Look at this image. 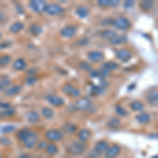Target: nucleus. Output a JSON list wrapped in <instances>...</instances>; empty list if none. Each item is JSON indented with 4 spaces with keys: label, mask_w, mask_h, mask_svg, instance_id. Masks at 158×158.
I'll return each instance as SVG.
<instances>
[{
    "label": "nucleus",
    "mask_w": 158,
    "mask_h": 158,
    "mask_svg": "<svg viewBox=\"0 0 158 158\" xmlns=\"http://www.w3.org/2000/svg\"><path fill=\"white\" fill-rule=\"evenodd\" d=\"M63 137L62 132H60L59 130H49V131L45 133V138L50 141H58V140H61Z\"/></svg>",
    "instance_id": "nucleus-7"
},
{
    "label": "nucleus",
    "mask_w": 158,
    "mask_h": 158,
    "mask_svg": "<svg viewBox=\"0 0 158 158\" xmlns=\"http://www.w3.org/2000/svg\"><path fill=\"white\" fill-rule=\"evenodd\" d=\"M116 57L119 60H121L122 62H128L132 58V53L127 49H120L116 51Z\"/></svg>",
    "instance_id": "nucleus-10"
},
{
    "label": "nucleus",
    "mask_w": 158,
    "mask_h": 158,
    "mask_svg": "<svg viewBox=\"0 0 158 158\" xmlns=\"http://www.w3.org/2000/svg\"><path fill=\"white\" fill-rule=\"evenodd\" d=\"M76 14H77V16L80 17V18H85V17H88V15H89L88 7H85V6H78L77 10H76Z\"/></svg>",
    "instance_id": "nucleus-26"
},
{
    "label": "nucleus",
    "mask_w": 158,
    "mask_h": 158,
    "mask_svg": "<svg viewBox=\"0 0 158 158\" xmlns=\"http://www.w3.org/2000/svg\"><path fill=\"white\" fill-rule=\"evenodd\" d=\"M41 113H42V116L44 117L45 119H51L54 117V111H53L51 108L44 106V108H42V110H41Z\"/></svg>",
    "instance_id": "nucleus-27"
},
{
    "label": "nucleus",
    "mask_w": 158,
    "mask_h": 158,
    "mask_svg": "<svg viewBox=\"0 0 158 158\" xmlns=\"http://www.w3.org/2000/svg\"><path fill=\"white\" fill-rule=\"evenodd\" d=\"M10 79L6 77V76H3V77L0 78V90H6L7 86L10 85Z\"/></svg>",
    "instance_id": "nucleus-33"
},
{
    "label": "nucleus",
    "mask_w": 158,
    "mask_h": 158,
    "mask_svg": "<svg viewBox=\"0 0 158 158\" xmlns=\"http://www.w3.org/2000/svg\"><path fill=\"white\" fill-rule=\"evenodd\" d=\"M62 91H63V93H65L67 95L71 96V97H73V98H76L80 96V91H79V89L72 85L71 83H67V85H63Z\"/></svg>",
    "instance_id": "nucleus-6"
},
{
    "label": "nucleus",
    "mask_w": 158,
    "mask_h": 158,
    "mask_svg": "<svg viewBox=\"0 0 158 158\" xmlns=\"http://www.w3.org/2000/svg\"><path fill=\"white\" fill-rule=\"evenodd\" d=\"M23 30V23L20 21H17V22H14L11 27H10V31L13 33H19L20 31Z\"/></svg>",
    "instance_id": "nucleus-28"
},
{
    "label": "nucleus",
    "mask_w": 158,
    "mask_h": 158,
    "mask_svg": "<svg viewBox=\"0 0 158 158\" xmlns=\"http://www.w3.org/2000/svg\"><path fill=\"white\" fill-rule=\"evenodd\" d=\"M127 41H128V38H127V36H124V35L115 34L113 37L111 38V39H110V42H111V44H113V45L122 44V43H124Z\"/></svg>",
    "instance_id": "nucleus-16"
},
{
    "label": "nucleus",
    "mask_w": 158,
    "mask_h": 158,
    "mask_svg": "<svg viewBox=\"0 0 158 158\" xmlns=\"http://www.w3.org/2000/svg\"><path fill=\"white\" fill-rule=\"evenodd\" d=\"M30 131L31 130H29V129H21L20 131H18V133H17V138L22 141V140L27 137V135L30 133Z\"/></svg>",
    "instance_id": "nucleus-34"
},
{
    "label": "nucleus",
    "mask_w": 158,
    "mask_h": 158,
    "mask_svg": "<svg viewBox=\"0 0 158 158\" xmlns=\"http://www.w3.org/2000/svg\"><path fill=\"white\" fill-rule=\"evenodd\" d=\"M146 98H147V101L150 104H157L158 103V92L154 91V92H151V93L147 94Z\"/></svg>",
    "instance_id": "nucleus-21"
},
{
    "label": "nucleus",
    "mask_w": 158,
    "mask_h": 158,
    "mask_svg": "<svg viewBox=\"0 0 158 158\" xmlns=\"http://www.w3.org/2000/svg\"><path fill=\"white\" fill-rule=\"evenodd\" d=\"M119 68V64L116 62H114V61H109V62H106L103 64L102 69L104 70H106L108 72H112V71H115L117 69Z\"/></svg>",
    "instance_id": "nucleus-24"
},
{
    "label": "nucleus",
    "mask_w": 158,
    "mask_h": 158,
    "mask_svg": "<svg viewBox=\"0 0 158 158\" xmlns=\"http://www.w3.org/2000/svg\"><path fill=\"white\" fill-rule=\"evenodd\" d=\"M67 151L70 153L71 155H74V156H78V155L83 154L85 151V146L83 142L80 141H75L72 142L70 146L68 147Z\"/></svg>",
    "instance_id": "nucleus-1"
},
{
    "label": "nucleus",
    "mask_w": 158,
    "mask_h": 158,
    "mask_svg": "<svg viewBox=\"0 0 158 158\" xmlns=\"http://www.w3.org/2000/svg\"><path fill=\"white\" fill-rule=\"evenodd\" d=\"M20 90H21L20 85H10L6 90H4V93H6L7 96H14V95H16V94H18L20 92Z\"/></svg>",
    "instance_id": "nucleus-17"
},
{
    "label": "nucleus",
    "mask_w": 158,
    "mask_h": 158,
    "mask_svg": "<svg viewBox=\"0 0 158 158\" xmlns=\"http://www.w3.org/2000/svg\"><path fill=\"white\" fill-rule=\"evenodd\" d=\"M30 32L32 33L33 35H35V36H38V35L41 34L42 29H41V27L38 24H32L30 27Z\"/></svg>",
    "instance_id": "nucleus-32"
},
{
    "label": "nucleus",
    "mask_w": 158,
    "mask_h": 158,
    "mask_svg": "<svg viewBox=\"0 0 158 158\" xmlns=\"http://www.w3.org/2000/svg\"><path fill=\"white\" fill-rule=\"evenodd\" d=\"M0 37H1V33H0Z\"/></svg>",
    "instance_id": "nucleus-46"
},
{
    "label": "nucleus",
    "mask_w": 158,
    "mask_h": 158,
    "mask_svg": "<svg viewBox=\"0 0 158 158\" xmlns=\"http://www.w3.org/2000/svg\"><path fill=\"white\" fill-rule=\"evenodd\" d=\"M21 142H22V144H23V147L27 148V149H32V148H34L38 142L37 133H35V132H33V131H30V133L27 135V137H25Z\"/></svg>",
    "instance_id": "nucleus-2"
},
{
    "label": "nucleus",
    "mask_w": 158,
    "mask_h": 158,
    "mask_svg": "<svg viewBox=\"0 0 158 158\" xmlns=\"http://www.w3.org/2000/svg\"><path fill=\"white\" fill-rule=\"evenodd\" d=\"M15 113L16 111L11 104L0 101V117H11L15 115Z\"/></svg>",
    "instance_id": "nucleus-4"
},
{
    "label": "nucleus",
    "mask_w": 158,
    "mask_h": 158,
    "mask_svg": "<svg viewBox=\"0 0 158 158\" xmlns=\"http://www.w3.org/2000/svg\"><path fill=\"white\" fill-rule=\"evenodd\" d=\"M25 67H27V62L24 61V59L19 58V59L15 60V62H14V69H15V70L22 71V70H24Z\"/></svg>",
    "instance_id": "nucleus-25"
},
{
    "label": "nucleus",
    "mask_w": 158,
    "mask_h": 158,
    "mask_svg": "<svg viewBox=\"0 0 158 158\" xmlns=\"http://www.w3.org/2000/svg\"><path fill=\"white\" fill-rule=\"evenodd\" d=\"M120 153V147L117 144H112L106 151V158H116Z\"/></svg>",
    "instance_id": "nucleus-12"
},
{
    "label": "nucleus",
    "mask_w": 158,
    "mask_h": 158,
    "mask_svg": "<svg viewBox=\"0 0 158 158\" xmlns=\"http://www.w3.org/2000/svg\"><path fill=\"white\" fill-rule=\"evenodd\" d=\"M98 6H102V7H106L110 6V0H99L98 1Z\"/></svg>",
    "instance_id": "nucleus-41"
},
{
    "label": "nucleus",
    "mask_w": 158,
    "mask_h": 158,
    "mask_svg": "<svg viewBox=\"0 0 158 158\" xmlns=\"http://www.w3.org/2000/svg\"><path fill=\"white\" fill-rule=\"evenodd\" d=\"M77 33V27L75 25H67L60 31V35L64 38H72Z\"/></svg>",
    "instance_id": "nucleus-8"
},
{
    "label": "nucleus",
    "mask_w": 158,
    "mask_h": 158,
    "mask_svg": "<svg viewBox=\"0 0 158 158\" xmlns=\"http://www.w3.org/2000/svg\"><path fill=\"white\" fill-rule=\"evenodd\" d=\"M80 68H81V70H83V71H90L91 72V65L89 64L88 62H85V61H82V62H80Z\"/></svg>",
    "instance_id": "nucleus-38"
},
{
    "label": "nucleus",
    "mask_w": 158,
    "mask_h": 158,
    "mask_svg": "<svg viewBox=\"0 0 158 158\" xmlns=\"http://www.w3.org/2000/svg\"><path fill=\"white\" fill-rule=\"evenodd\" d=\"M45 12H47L49 15L55 16V15L61 14V13L63 12V9L59 6V4L51 3V4H47V7H45Z\"/></svg>",
    "instance_id": "nucleus-11"
},
{
    "label": "nucleus",
    "mask_w": 158,
    "mask_h": 158,
    "mask_svg": "<svg viewBox=\"0 0 158 158\" xmlns=\"http://www.w3.org/2000/svg\"><path fill=\"white\" fill-rule=\"evenodd\" d=\"M104 91V88L101 86L100 85H90V94L92 96H98L100 94H102Z\"/></svg>",
    "instance_id": "nucleus-19"
},
{
    "label": "nucleus",
    "mask_w": 158,
    "mask_h": 158,
    "mask_svg": "<svg viewBox=\"0 0 158 158\" xmlns=\"http://www.w3.org/2000/svg\"><path fill=\"white\" fill-rule=\"evenodd\" d=\"M47 146H48V143H47L45 141H40L38 148H39L40 150H41V149H44V150H45V148H47Z\"/></svg>",
    "instance_id": "nucleus-43"
},
{
    "label": "nucleus",
    "mask_w": 158,
    "mask_h": 158,
    "mask_svg": "<svg viewBox=\"0 0 158 158\" xmlns=\"http://www.w3.org/2000/svg\"><path fill=\"white\" fill-rule=\"evenodd\" d=\"M136 120L138 121L139 123L146 124L151 120V116H150L147 112H141V113H139L138 115L136 116Z\"/></svg>",
    "instance_id": "nucleus-20"
},
{
    "label": "nucleus",
    "mask_w": 158,
    "mask_h": 158,
    "mask_svg": "<svg viewBox=\"0 0 158 158\" xmlns=\"http://www.w3.org/2000/svg\"><path fill=\"white\" fill-rule=\"evenodd\" d=\"M119 124H120V120L117 118H112L111 120L109 121V126L111 127V128H117Z\"/></svg>",
    "instance_id": "nucleus-36"
},
{
    "label": "nucleus",
    "mask_w": 158,
    "mask_h": 158,
    "mask_svg": "<svg viewBox=\"0 0 158 158\" xmlns=\"http://www.w3.org/2000/svg\"><path fill=\"white\" fill-rule=\"evenodd\" d=\"M130 108L133 110V111L139 112V111H141V110H143L144 106H143V103L140 102V101L135 100V101H133V102H131V104H130Z\"/></svg>",
    "instance_id": "nucleus-31"
},
{
    "label": "nucleus",
    "mask_w": 158,
    "mask_h": 158,
    "mask_svg": "<svg viewBox=\"0 0 158 158\" xmlns=\"http://www.w3.org/2000/svg\"><path fill=\"white\" fill-rule=\"evenodd\" d=\"M65 127H67L65 130H67L68 132H70V133H73V132H75L76 130H77V127L74 126V124H71V123H68Z\"/></svg>",
    "instance_id": "nucleus-39"
},
{
    "label": "nucleus",
    "mask_w": 158,
    "mask_h": 158,
    "mask_svg": "<svg viewBox=\"0 0 158 158\" xmlns=\"http://www.w3.org/2000/svg\"><path fill=\"white\" fill-rule=\"evenodd\" d=\"M27 120L30 122H32V123H36L40 120L39 119V115H38V113L36 111H30L29 113H27Z\"/></svg>",
    "instance_id": "nucleus-23"
},
{
    "label": "nucleus",
    "mask_w": 158,
    "mask_h": 158,
    "mask_svg": "<svg viewBox=\"0 0 158 158\" xmlns=\"http://www.w3.org/2000/svg\"><path fill=\"white\" fill-rule=\"evenodd\" d=\"M30 7L36 13L45 12V7H47V3L45 1H41V0H36V1H31Z\"/></svg>",
    "instance_id": "nucleus-9"
},
{
    "label": "nucleus",
    "mask_w": 158,
    "mask_h": 158,
    "mask_svg": "<svg viewBox=\"0 0 158 158\" xmlns=\"http://www.w3.org/2000/svg\"><path fill=\"white\" fill-rule=\"evenodd\" d=\"M91 106H92V102L88 97H81L78 100H76L75 102V109L81 112L88 111Z\"/></svg>",
    "instance_id": "nucleus-3"
},
{
    "label": "nucleus",
    "mask_w": 158,
    "mask_h": 158,
    "mask_svg": "<svg viewBox=\"0 0 158 158\" xmlns=\"http://www.w3.org/2000/svg\"><path fill=\"white\" fill-rule=\"evenodd\" d=\"M140 9L142 10V11L144 12H149L151 11L153 9V6H154V2L151 1V0H146V1H141L140 2Z\"/></svg>",
    "instance_id": "nucleus-22"
},
{
    "label": "nucleus",
    "mask_w": 158,
    "mask_h": 158,
    "mask_svg": "<svg viewBox=\"0 0 158 158\" xmlns=\"http://www.w3.org/2000/svg\"><path fill=\"white\" fill-rule=\"evenodd\" d=\"M152 158H158V155H157V156H154V157H152Z\"/></svg>",
    "instance_id": "nucleus-44"
},
{
    "label": "nucleus",
    "mask_w": 158,
    "mask_h": 158,
    "mask_svg": "<svg viewBox=\"0 0 158 158\" xmlns=\"http://www.w3.org/2000/svg\"><path fill=\"white\" fill-rule=\"evenodd\" d=\"M116 113L118 114V115H120V116H127V115H128V112L122 108L121 106H116Z\"/></svg>",
    "instance_id": "nucleus-37"
},
{
    "label": "nucleus",
    "mask_w": 158,
    "mask_h": 158,
    "mask_svg": "<svg viewBox=\"0 0 158 158\" xmlns=\"http://www.w3.org/2000/svg\"><path fill=\"white\" fill-rule=\"evenodd\" d=\"M88 58L91 62H99L103 59V54L99 51H91L88 54Z\"/></svg>",
    "instance_id": "nucleus-14"
},
{
    "label": "nucleus",
    "mask_w": 158,
    "mask_h": 158,
    "mask_svg": "<svg viewBox=\"0 0 158 158\" xmlns=\"http://www.w3.org/2000/svg\"><path fill=\"white\" fill-rule=\"evenodd\" d=\"M45 152H47L48 155H51V156H53V155L57 154L58 152V148L56 144L54 143H49L47 146V148H45Z\"/></svg>",
    "instance_id": "nucleus-29"
},
{
    "label": "nucleus",
    "mask_w": 158,
    "mask_h": 158,
    "mask_svg": "<svg viewBox=\"0 0 158 158\" xmlns=\"http://www.w3.org/2000/svg\"><path fill=\"white\" fill-rule=\"evenodd\" d=\"M108 148H109L108 142L104 141V140H100V141H98L97 143H96L94 151L97 153L98 155H101L102 153H106V151L108 150Z\"/></svg>",
    "instance_id": "nucleus-15"
},
{
    "label": "nucleus",
    "mask_w": 158,
    "mask_h": 158,
    "mask_svg": "<svg viewBox=\"0 0 158 158\" xmlns=\"http://www.w3.org/2000/svg\"><path fill=\"white\" fill-rule=\"evenodd\" d=\"M10 60H11V57H10L9 55H2V56H0V65L4 67V65L9 64Z\"/></svg>",
    "instance_id": "nucleus-35"
},
{
    "label": "nucleus",
    "mask_w": 158,
    "mask_h": 158,
    "mask_svg": "<svg viewBox=\"0 0 158 158\" xmlns=\"http://www.w3.org/2000/svg\"><path fill=\"white\" fill-rule=\"evenodd\" d=\"M91 137V131L88 129H82L79 131L78 133V139L80 140V142H85L90 139Z\"/></svg>",
    "instance_id": "nucleus-18"
},
{
    "label": "nucleus",
    "mask_w": 158,
    "mask_h": 158,
    "mask_svg": "<svg viewBox=\"0 0 158 158\" xmlns=\"http://www.w3.org/2000/svg\"><path fill=\"white\" fill-rule=\"evenodd\" d=\"M36 81H37V77H35V76H30V77L27 78L25 82H27V85H33V83H35Z\"/></svg>",
    "instance_id": "nucleus-40"
},
{
    "label": "nucleus",
    "mask_w": 158,
    "mask_h": 158,
    "mask_svg": "<svg viewBox=\"0 0 158 158\" xmlns=\"http://www.w3.org/2000/svg\"><path fill=\"white\" fill-rule=\"evenodd\" d=\"M115 34H116V33L114 32L113 30L106 29V30H103V31H101V32H100V37L104 38V39H109L110 40Z\"/></svg>",
    "instance_id": "nucleus-30"
},
{
    "label": "nucleus",
    "mask_w": 158,
    "mask_h": 158,
    "mask_svg": "<svg viewBox=\"0 0 158 158\" xmlns=\"http://www.w3.org/2000/svg\"><path fill=\"white\" fill-rule=\"evenodd\" d=\"M113 25L118 30H128L131 27V22L124 17H117L113 20Z\"/></svg>",
    "instance_id": "nucleus-5"
},
{
    "label": "nucleus",
    "mask_w": 158,
    "mask_h": 158,
    "mask_svg": "<svg viewBox=\"0 0 158 158\" xmlns=\"http://www.w3.org/2000/svg\"><path fill=\"white\" fill-rule=\"evenodd\" d=\"M0 158H1V153H0Z\"/></svg>",
    "instance_id": "nucleus-45"
},
{
    "label": "nucleus",
    "mask_w": 158,
    "mask_h": 158,
    "mask_svg": "<svg viewBox=\"0 0 158 158\" xmlns=\"http://www.w3.org/2000/svg\"><path fill=\"white\" fill-rule=\"evenodd\" d=\"M134 6V1H132V0H129V1H126L124 2V6L128 9V7H131Z\"/></svg>",
    "instance_id": "nucleus-42"
},
{
    "label": "nucleus",
    "mask_w": 158,
    "mask_h": 158,
    "mask_svg": "<svg viewBox=\"0 0 158 158\" xmlns=\"http://www.w3.org/2000/svg\"><path fill=\"white\" fill-rule=\"evenodd\" d=\"M47 100L54 106H61L63 103H64V100H63L62 98L59 97L58 95H54V94H52V95H48Z\"/></svg>",
    "instance_id": "nucleus-13"
}]
</instances>
